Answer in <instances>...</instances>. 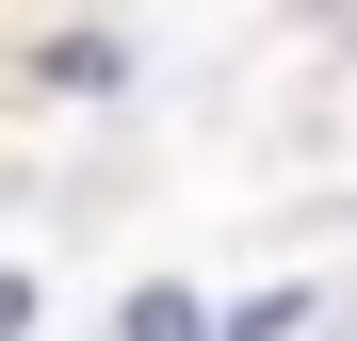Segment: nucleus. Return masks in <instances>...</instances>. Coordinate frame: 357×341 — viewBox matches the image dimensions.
Masks as SVG:
<instances>
[{"mask_svg": "<svg viewBox=\"0 0 357 341\" xmlns=\"http://www.w3.org/2000/svg\"><path fill=\"white\" fill-rule=\"evenodd\" d=\"M130 341H195V309H178V293H130Z\"/></svg>", "mask_w": 357, "mask_h": 341, "instance_id": "obj_1", "label": "nucleus"}, {"mask_svg": "<svg viewBox=\"0 0 357 341\" xmlns=\"http://www.w3.org/2000/svg\"><path fill=\"white\" fill-rule=\"evenodd\" d=\"M17 325H33V276H0V341H17Z\"/></svg>", "mask_w": 357, "mask_h": 341, "instance_id": "obj_2", "label": "nucleus"}]
</instances>
